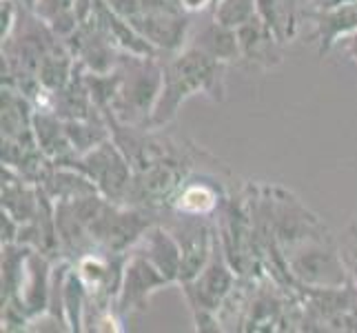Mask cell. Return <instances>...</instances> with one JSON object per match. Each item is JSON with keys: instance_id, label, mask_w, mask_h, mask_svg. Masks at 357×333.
<instances>
[{"instance_id": "6da1fadb", "label": "cell", "mask_w": 357, "mask_h": 333, "mask_svg": "<svg viewBox=\"0 0 357 333\" xmlns=\"http://www.w3.org/2000/svg\"><path fill=\"white\" fill-rule=\"evenodd\" d=\"M215 193L204 187V184H191L182 191L180 200L176 202L178 212L182 214H189V216H200V214H206L211 212L215 207Z\"/></svg>"}, {"instance_id": "7a4b0ae2", "label": "cell", "mask_w": 357, "mask_h": 333, "mask_svg": "<svg viewBox=\"0 0 357 333\" xmlns=\"http://www.w3.org/2000/svg\"><path fill=\"white\" fill-rule=\"evenodd\" d=\"M253 14V0H222L220 9L215 11L218 24L222 27H236V24L249 22Z\"/></svg>"}]
</instances>
